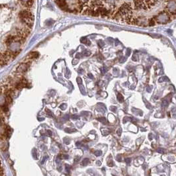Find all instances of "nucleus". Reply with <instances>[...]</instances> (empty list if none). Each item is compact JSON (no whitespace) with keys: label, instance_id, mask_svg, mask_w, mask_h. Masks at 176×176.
Wrapping results in <instances>:
<instances>
[{"label":"nucleus","instance_id":"nucleus-6","mask_svg":"<svg viewBox=\"0 0 176 176\" xmlns=\"http://www.w3.org/2000/svg\"><path fill=\"white\" fill-rule=\"evenodd\" d=\"M29 56L31 58H37L39 56V53L36 52H31Z\"/></svg>","mask_w":176,"mask_h":176},{"label":"nucleus","instance_id":"nucleus-32","mask_svg":"<svg viewBox=\"0 0 176 176\" xmlns=\"http://www.w3.org/2000/svg\"><path fill=\"white\" fill-rule=\"evenodd\" d=\"M88 77H90V78H91V79H92V78H93V76H92V75H91V74H88Z\"/></svg>","mask_w":176,"mask_h":176},{"label":"nucleus","instance_id":"nucleus-25","mask_svg":"<svg viewBox=\"0 0 176 176\" xmlns=\"http://www.w3.org/2000/svg\"><path fill=\"white\" fill-rule=\"evenodd\" d=\"M117 134H118V136H121V128H119L117 131Z\"/></svg>","mask_w":176,"mask_h":176},{"label":"nucleus","instance_id":"nucleus-31","mask_svg":"<svg viewBox=\"0 0 176 176\" xmlns=\"http://www.w3.org/2000/svg\"><path fill=\"white\" fill-rule=\"evenodd\" d=\"M96 163H97V166H101V162H100V161H99V160H97V161Z\"/></svg>","mask_w":176,"mask_h":176},{"label":"nucleus","instance_id":"nucleus-5","mask_svg":"<svg viewBox=\"0 0 176 176\" xmlns=\"http://www.w3.org/2000/svg\"><path fill=\"white\" fill-rule=\"evenodd\" d=\"M89 163H90V160H89L88 158H85V159H83V160H82V162H81V165H82L83 166H87Z\"/></svg>","mask_w":176,"mask_h":176},{"label":"nucleus","instance_id":"nucleus-12","mask_svg":"<svg viewBox=\"0 0 176 176\" xmlns=\"http://www.w3.org/2000/svg\"><path fill=\"white\" fill-rule=\"evenodd\" d=\"M88 41H88L87 39L86 38V37H83V38L81 39V42L82 43H86V44H87V42Z\"/></svg>","mask_w":176,"mask_h":176},{"label":"nucleus","instance_id":"nucleus-21","mask_svg":"<svg viewBox=\"0 0 176 176\" xmlns=\"http://www.w3.org/2000/svg\"><path fill=\"white\" fill-rule=\"evenodd\" d=\"M60 107L61 109H62V110H64V109L66 108V104H62V105Z\"/></svg>","mask_w":176,"mask_h":176},{"label":"nucleus","instance_id":"nucleus-14","mask_svg":"<svg viewBox=\"0 0 176 176\" xmlns=\"http://www.w3.org/2000/svg\"><path fill=\"white\" fill-rule=\"evenodd\" d=\"M65 169H66V171L67 172H69V171H70V169H71V167L69 165L66 164V166H65Z\"/></svg>","mask_w":176,"mask_h":176},{"label":"nucleus","instance_id":"nucleus-28","mask_svg":"<svg viewBox=\"0 0 176 176\" xmlns=\"http://www.w3.org/2000/svg\"><path fill=\"white\" fill-rule=\"evenodd\" d=\"M110 109H111V110H112V111H115L116 109H117V108H116V107H111L110 108Z\"/></svg>","mask_w":176,"mask_h":176},{"label":"nucleus","instance_id":"nucleus-8","mask_svg":"<svg viewBox=\"0 0 176 176\" xmlns=\"http://www.w3.org/2000/svg\"><path fill=\"white\" fill-rule=\"evenodd\" d=\"M1 109H2V111H4V112H8L9 111V109H8V107L7 105H3L1 107Z\"/></svg>","mask_w":176,"mask_h":176},{"label":"nucleus","instance_id":"nucleus-13","mask_svg":"<svg viewBox=\"0 0 176 176\" xmlns=\"http://www.w3.org/2000/svg\"><path fill=\"white\" fill-rule=\"evenodd\" d=\"M65 131L66 132H68V133H70V132H75L76 131V130L75 129H70V128H66L65 129Z\"/></svg>","mask_w":176,"mask_h":176},{"label":"nucleus","instance_id":"nucleus-24","mask_svg":"<svg viewBox=\"0 0 176 176\" xmlns=\"http://www.w3.org/2000/svg\"><path fill=\"white\" fill-rule=\"evenodd\" d=\"M108 166L110 167H112L113 166V165H114V163H113V162H108Z\"/></svg>","mask_w":176,"mask_h":176},{"label":"nucleus","instance_id":"nucleus-16","mask_svg":"<svg viewBox=\"0 0 176 176\" xmlns=\"http://www.w3.org/2000/svg\"><path fill=\"white\" fill-rule=\"evenodd\" d=\"M56 163L58 164V166H60V163H61V160H60V158H59V156L56 158Z\"/></svg>","mask_w":176,"mask_h":176},{"label":"nucleus","instance_id":"nucleus-20","mask_svg":"<svg viewBox=\"0 0 176 176\" xmlns=\"http://www.w3.org/2000/svg\"><path fill=\"white\" fill-rule=\"evenodd\" d=\"M150 25L152 26V25H154V24H155V21H154V19H152L151 20H150Z\"/></svg>","mask_w":176,"mask_h":176},{"label":"nucleus","instance_id":"nucleus-35","mask_svg":"<svg viewBox=\"0 0 176 176\" xmlns=\"http://www.w3.org/2000/svg\"><path fill=\"white\" fill-rule=\"evenodd\" d=\"M80 142H77V143H76V146H80Z\"/></svg>","mask_w":176,"mask_h":176},{"label":"nucleus","instance_id":"nucleus-2","mask_svg":"<svg viewBox=\"0 0 176 176\" xmlns=\"http://www.w3.org/2000/svg\"><path fill=\"white\" fill-rule=\"evenodd\" d=\"M0 176H5L4 167L3 166V163L1 162V158H0Z\"/></svg>","mask_w":176,"mask_h":176},{"label":"nucleus","instance_id":"nucleus-1","mask_svg":"<svg viewBox=\"0 0 176 176\" xmlns=\"http://www.w3.org/2000/svg\"><path fill=\"white\" fill-rule=\"evenodd\" d=\"M29 65L28 64H22L20 65L17 68V71L19 72H25L27 70Z\"/></svg>","mask_w":176,"mask_h":176},{"label":"nucleus","instance_id":"nucleus-9","mask_svg":"<svg viewBox=\"0 0 176 176\" xmlns=\"http://www.w3.org/2000/svg\"><path fill=\"white\" fill-rule=\"evenodd\" d=\"M157 151H158L159 153H160V154H165L166 152L164 148H158V149L157 150Z\"/></svg>","mask_w":176,"mask_h":176},{"label":"nucleus","instance_id":"nucleus-23","mask_svg":"<svg viewBox=\"0 0 176 176\" xmlns=\"http://www.w3.org/2000/svg\"><path fill=\"white\" fill-rule=\"evenodd\" d=\"M77 82L78 84H81V83L82 81H81V79L80 77H77Z\"/></svg>","mask_w":176,"mask_h":176},{"label":"nucleus","instance_id":"nucleus-4","mask_svg":"<svg viewBox=\"0 0 176 176\" xmlns=\"http://www.w3.org/2000/svg\"><path fill=\"white\" fill-rule=\"evenodd\" d=\"M5 102L7 104H11L12 102V98L10 95H6L5 97Z\"/></svg>","mask_w":176,"mask_h":176},{"label":"nucleus","instance_id":"nucleus-22","mask_svg":"<svg viewBox=\"0 0 176 176\" xmlns=\"http://www.w3.org/2000/svg\"><path fill=\"white\" fill-rule=\"evenodd\" d=\"M131 158H126L125 159V162L126 163H131Z\"/></svg>","mask_w":176,"mask_h":176},{"label":"nucleus","instance_id":"nucleus-27","mask_svg":"<svg viewBox=\"0 0 176 176\" xmlns=\"http://www.w3.org/2000/svg\"><path fill=\"white\" fill-rule=\"evenodd\" d=\"M3 116L2 115V114H1V113L0 112V121H3Z\"/></svg>","mask_w":176,"mask_h":176},{"label":"nucleus","instance_id":"nucleus-11","mask_svg":"<svg viewBox=\"0 0 176 176\" xmlns=\"http://www.w3.org/2000/svg\"><path fill=\"white\" fill-rule=\"evenodd\" d=\"M98 121L103 122V124H106V119L104 117H101V118H98Z\"/></svg>","mask_w":176,"mask_h":176},{"label":"nucleus","instance_id":"nucleus-30","mask_svg":"<svg viewBox=\"0 0 176 176\" xmlns=\"http://www.w3.org/2000/svg\"><path fill=\"white\" fill-rule=\"evenodd\" d=\"M158 17H160V18H163V15H162V16H158ZM165 17V18H166V17H167V18H169V17H170V16H168V15H165V17Z\"/></svg>","mask_w":176,"mask_h":176},{"label":"nucleus","instance_id":"nucleus-17","mask_svg":"<svg viewBox=\"0 0 176 176\" xmlns=\"http://www.w3.org/2000/svg\"><path fill=\"white\" fill-rule=\"evenodd\" d=\"M167 104H168L167 101H166V100H164V101H163L162 103V107H166V106L167 105Z\"/></svg>","mask_w":176,"mask_h":176},{"label":"nucleus","instance_id":"nucleus-33","mask_svg":"<svg viewBox=\"0 0 176 176\" xmlns=\"http://www.w3.org/2000/svg\"><path fill=\"white\" fill-rule=\"evenodd\" d=\"M64 158H66V159H68V158L69 157H68V155H64Z\"/></svg>","mask_w":176,"mask_h":176},{"label":"nucleus","instance_id":"nucleus-7","mask_svg":"<svg viewBox=\"0 0 176 176\" xmlns=\"http://www.w3.org/2000/svg\"><path fill=\"white\" fill-rule=\"evenodd\" d=\"M117 99H118V101L120 103H122L124 101V97H123V96L122 95L121 93H118V95H117Z\"/></svg>","mask_w":176,"mask_h":176},{"label":"nucleus","instance_id":"nucleus-18","mask_svg":"<svg viewBox=\"0 0 176 176\" xmlns=\"http://www.w3.org/2000/svg\"><path fill=\"white\" fill-rule=\"evenodd\" d=\"M98 45L100 47H103L104 46V42L102 41H99V42H98Z\"/></svg>","mask_w":176,"mask_h":176},{"label":"nucleus","instance_id":"nucleus-3","mask_svg":"<svg viewBox=\"0 0 176 176\" xmlns=\"http://www.w3.org/2000/svg\"><path fill=\"white\" fill-rule=\"evenodd\" d=\"M21 3H23L25 6L26 7H31L32 4L34 3V1H22Z\"/></svg>","mask_w":176,"mask_h":176},{"label":"nucleus","instance_id":"nucleus-26","mask_svg":"<svg viewBox=\"0 0 176 176\" xmlns=\"http://www.w3.org/2000/svg\"><path fill=\"white\" fill-rule=\"evenodd\" d=\"M117 160H118V161H119V162H121V157L120 155H118V156H117Z\"/></svg>","mask_w":176,"mask_h":176},{"label":"nucleus","instance_id":"nucleus-29","mask_svg":"<svg viewBox=\"0 0 176 176\" xmlns=\"http://www.w3.org/2000/svg\"><path fill=\"white\" fill-rule=\"evenodd\" d=\"M101 71H102L103 73H105L106 71H107V69H106L105 68H103L102 69H101Z\"/></svg>","mask_w":176,"mask_h":176},{"label":"nucleus","instance_id":"nucleus-19","mask_svg":"<svg viewBox=\"0 0 176 176\" xmlns=\"http://www.w3.org/2000/svg\"><path fill=\"white\" fill-rule=\"evenodd\" d=\"M64 142L66 143V144H70V140L68 138H66L64 139Z\"/></svg>","mask_w":176,"mask_h":176},{"label":"nucleus","instance_id":"nucleus-10","mask_svg":"<svg viewBox=\"0 0 176 176\" xmlns=\"http://www.w3.org/2000/svg\"><path fill=\"white\" fill-rule=\"evenodd\" d=\"M102 154V152H101V151L100 150H97L95 152H94V154L96 156H101Z\"/></svg>","mask_w":176,"mask_h":176},{"label":"nucleus","instance_id":"nucleus-36","mask_svg":"<svg viewBox=\"0 0 176 176\" xmlns=\"http://www.w3.org/2000/svg\"><path fill=\"white\" fill-rule=\"evenodd\" d=\"M149 137H150V140H152V135H149Z\"/></svg>","mask_w":176,"mask_h":176},{"label":"nucleus","instance_id":"nucleus-34","mask_svg":"<svg viewBox=\"0 0 176 176\" xmlns=\"http://www.w3.org/2000/svg\"><path fill=\"white\" fill-rule=\"evenodd\" d=\"M48 134H49V135H50V136H51V135H52V132L50 131H48Z\"/></svg>","mask_w":176,"mask_h":176},{"label":"nucleus","instance_id":"nucleus-15","mask_svg":"<svg viewBox=\"0 0 176 176\" xmlns=\"http://www.w3.org/2000/svg\"><path fill=\"white\" fill-rule=\"evenodd\" d=\"M83 54L85 55V56H90L91 54V52L90 51H87V50H85V51L83 52Z\"/></svg>","mask_w":176,"mask_h":176}]
</instances>
